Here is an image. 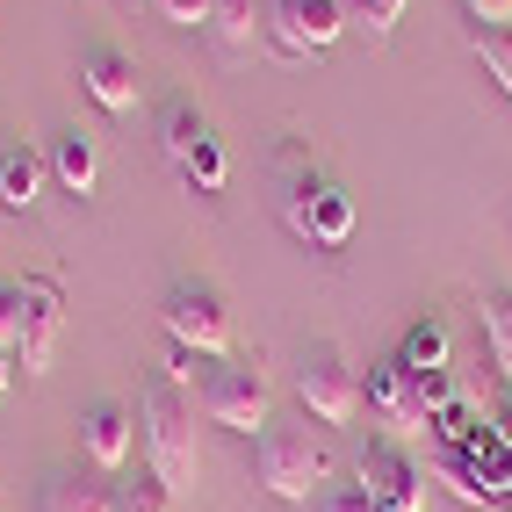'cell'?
Wrapping results in <instances>:
<instances>
[{"mask_svg":"<svg viewBox=\"0 0 512 512\" xmlns=\"http://www.w3.org/2000/svg\"><path fill=\"white\" fill-rule=\"evenodd\" d=\"M138 426H145V469L181 498V491L195 484V469H202V455H195V397H188V383H174V375L159 368L152 383H145V397H138Z\"/></svg>","mask_w":512,"mask_h":512,"instance_id":"1","label":"cell"},{"mask_svg":"<svg viewBox=\"0 0 512 512\" xmlns=\"http://www.w3.org/2000/svg\"><path fill=\"white\" fill-rule=\"evenodd\" d=\"M253 484L267 498H282V505H303V498H325L332 484V448L318 433H303V426H267L253 440Z\"/></svg>","mask_w":512,"mask_h":512,"instance_id":"2","label":"cell"},{"mask_svg":"<svg viewBox=\"0 0 512 512\" xmlns=\"http://www.w3.org/2000/svg\"><path fill=\"white\" fill-rule=\"evenodd\" d=\"M267 412H275V390H267V368L260 361H217L202 375V419L224 426V433H267Z\"/></svg>","mask_w":512,"mask_h":512,"instance_id":"3","label":"cell"},{"mask_svg":"<svg viewBox=\"0 0 512 512\" xmlns=\"http://www.w3.org/2000/svg\"><path fill=\"white\" fill-rule=\"evenodd\" d=\"M159 325H166V339H174L181 354L231 361V311H224V296L210 282H174L166 303H159Z\"/></svg>","mask_w":512,"mask_h":512,"instance_id":"4","label":"cell"},{"mask_svg":"<svg viewBox=\"0 0 512 512\" xmlns=\"http://www.w3.org/2000/svg\"><path fill=\"white\" fill-rule=\"evenodd\" d=\"M296 404L311 412L318 426H347L361 412V368L347 361L339 339H318L303 347V368H296Z\"/></svg>","mask_w":512,"mask_h":512,"instance_id":"5","label":"cell"},{"mask_svg":"<svg viewBox=\"0 0 512 512\" xmlns=\"http://www.w3.org/2000/svg\"><path fill=\"white\" fill-rule=\"evenodd\" d=\"M339 29H347V0H267V51L289 65L332 51Z\"/></svg>","mask_w":512,"mask_h":512,"instance_id":"6","label":"cell"},{"mask_svg":"<svg viewBox=\"0 0 512 512\" xmlns=\"http://www.w3.org/2000/svg\"><path fill=\"white\" fill-rule=\"evenodd\" d=\"M159 145H166V159L188 174V188H202V195L224 188V145L210 138V116H202L195 101H174V109L159 116Z\"/></svg>","mask_w":512,"mask_h":512,"instance_id":"7","label":"cell"},{"mask_svg":"<svg viewBox=\"0 0 512 512\" xmlns=\"http://www.w3.org/2000/svg\"><path fill=\"white\" fill-rule=\"evenodd\" d=\"M440 484H448L462 505L512 498V448H498L491 433H476L469 448H448V455H440Z\"/></svg>","mask_w":512,"mask_h":512,"instance_id":"8","label":"cell"},{"mask_svg":"<svg viewBox=\"0 0 512 512\" xmlns=\"http://www.w3.org/2000/svg\"><path fill=\"white\" fill-rule=\"evenodd\" d=\"M325 166H318V152L303 145V138H282L275 145V217L296 231V238H311V202L325 195Z\"/></svg>","mask_w":512,"mask_h":512,"instance_id":"9","label":"cell"},{"mask_svg":"<svg viewBox=\"0 0 512 512\" xmlns=\"http://www.w3.org/2000/svg\"><path fill=\"white\" fill-rule=\"evenodd\" d=\"M361 491H368L375 512H426V476L397 440H375L361 455Z\"/></svg>","mask_w":512,"mask_h":512,"instance_id":"10","label":"cell"},{"mask_svg":"<svg viewBox=\"0 0 512 512\" xmlns=\"http://www.w3.org/2000/svg\"><path fill=\"white\" fill-rule=\"evenodd\" d=\"M80 87H87V101L94 109H109V116H130L145 101V87H138V65H130L116 44H94V51H80Z\"/></svg>","mask_w":512,"mask_h":512,"instance_id":"11","label":"cell"},{"mask_svg":"<svg viewBox=\"0 0 512 512\" xmlns=\"http://www.w3.org/2000/svg\"><path fill=\"white\" fill-rule=\"evenodd\" d=\"M361 397L375 404V419H383L390 433H426V426H433V419H426V404H419V383L397 368V354H390V361H368Z\"/></svg>","mask_w":512,"mask_h":512,"instance_id":"12","label":"cell"},{"mask_svg":"<svg viewBox=\"0 0 512 512\" xmlns=\"http://www.w3.org/2000/svg\"><path fill=\"white\" fill-rule=\"evenodd\" d=\"M22 296H29V332H22V347H15V368L22 375H44L51 368V347H58V325H65V296L44 275H22Z\"/></svg>","mask_w":512,"mask_h":512,"instance_id":"13","label":"cell"},{"mask_svg":"<svg viewBox=\"0 0 512 512\" xmlns=\"http://www.w3.org/2000/svg\"><path fill=\"white\" fill-rule=\"evenodd\" d=\"M130 440H138V419L123 412V404H94V412H80V455L94 476H116L130 462Z\"/></svg>","mask_w":512,"mask_h":512,"instance_id":"14","label":"cell"},{"mask_svg":"<svg viewBox=\"0 0 512 512\" xmlns=\"http://www.w3.org/2000/svg\"><path fill=\"white\" fill-rule=\"evenodd\" d=\"M260 37H267V8H260V0H217V8H210V51L224 65H238Z\"/></svg>","mask_w":512,"mask_h":512,"instance_id":"15","label":"cell"},{"mask_svg":"<svg viewBox=\"0 0 512 512\" xmlns=\"http://www.w3.org/2000/svg\"><path fill=\"white\" fill-rule=\"evenodd\" d=\"M44 174H51V159L37 145H8L0 152V210H37Z\"/></svg>","mask_w":512,"mask_h":512,"instance_id":"16","label":"cell"},{"mask_svg":"<svg viewBox=\"0 0 512 512\" xmlns=\"http://www.w3.org/2000/svg\"><path fill=\"white\" fill-rule=\"evenodd\" d=\"M37 512H116V484L80 476V469H58L51 484L37 491Z\"/></svg>","mask_w":512,"mask_h":512,"instance_id":"17","label":"cell"},{"mask_svg":"<svg viewBox=\"0 0 512 512\" xmlns=\"http://www.w3.org/2000/svg\"><path fill=\"white\" fill-rule=\"evenodd\" d=\"M44 159H51V174H58L65 188H73V195H94V174H101V159H94V138H87V130H58Z\"/></svg>","mask_w":512,"mask_h":512,"instance_id":"18","label":"cell"},{"mask_svg":"<svg viewBox=\"0 0 512 512\" xmlns=\"http://www.w3.org/2000/svg\"><path fill=\"white\" fill-rule=\"evenodd\" d=\"M397 368H404V375H433V368H448V325H440V318L404 325V339H397Z\"/></svg>","mask_w":512,"mask_h":512,"instance_id":"19","label":"cell"},{"mask_svg":"<svg viewBox=\"0 0 512 512\" xmlns=\"http://www.w3.org/2000/svg\"><path fill=\"white\" fill-rule=\"evenodd\" d=\"M476 325H484V339H491L498 375L512 383V289H484V296H476Z\"/></svg>","mask_w":512,"mask_h":512,"instance_id":"20","label":"cell"},{"mask_svg":"<svg viewBox=\"0 0 512 512\" xmlns=\"http://www.w3.org/2000/svg\"><path fill=\"white\" fill-rule=\"evenodd\" d=\"M469 51H476V65L498 80V94L512 101V29H469Z\"/></svg>","mask_w":512,"mask_h":512,"instance_id":"21","label":"cell"},{"mask_svg":"<svg viewBox=\"0 0 512 512\" xmlns=\"http://www.w3.org/2000/svg\"><path fill=\"white\" fill-rule=\"evenodd\" d=\"M116 512H174V491H166L159 476L145 469L138 484H116Z\"/></svg>","mask_w":512,"mask_h":512,"instance_id":"22","label":"cell"},{"mask_svg":"<svg viewBox=\"0 0 512 512\" xmlns=\"http://www.w3.org/2000/svg\"><path fill=\"white\" fill-rule=\"evenodd\" d=\"M22 332H29V296H22V282H0V347H22Z\"/></svg>","mask_w":512,"mask_h":512,"instance_id":"23","label":"cell"},{"mask_svg":"<svg viewBox=\"0 0 512 512\" xmlns=\"http://www.w3.org/2000/svg\"><path fill=\"white\" fill-rule=\"evenodd\" d=\"M347 15H361V29H368V37H390V29H397V15H404V0H347Z\"/></svg>","mask_w":512,"mask_h":512,"instance_id":"24","label":"cell"},{"mask_svg":"<svg viewBox=\"0 0 512 512\" xmlns=\"http://www.w3.org/2000/svg\"><path fill=\"white\" fill-rule=\"evenodd\" d=\"M152 8L174 22V29H210V8H217V0H152Z\"/></svg>","mask_w":512,"mask_h":512,"instance_id":"25","label":"cell"},{"mask_svg":"<svg viewBox=\"0 0 512 512\" xmlns=\"http://www.w3.org/2000/svg\"><path fill=\"white\" fill-rule=\"evenodd\" d=\"M476 29H512V0H462Z\"/></svg>","mask_w":512,"mask_h":512,"instance_id":"26","label":"cell"},{"mask_svg":"<svg viewBox=\"0 0 512 512\" xmlns=\"http://www.w3.org/2000/svg\"><path fill=\"white\" fill-rule=\"evenodd\" d=\"M318 512H375V505H368V491H361V484H332V491L318 498Z\"/></svg>","mask_w":512,"mask_h":512,"instance_id":"27","label":"cell"},{"mask_svg":"<svg viewBox=\"0 0 512 512\" xmlns=\"http://www.w3.org/2000/svg\"><path fill=\"white\" fill-rule=\"evenodd\" d=\"M491 440H498V448H512V397L491 412Z\"/></svg>","mask_w":512,"mask_h":512,"instance_id":"28","label":"cell"},{"mask_svg":"<svg viewBox=\"0 0 512 512\" xmlns=\"http://www.w3.org/2000/svg\"><path fill=\"white\" fill-rule=\"evenodd\" d=\"M15 375H22V368H15V354H8V347H0V397H8V390H15Z\"/></svg>","mask_w":512,"mask_h":512,"instance_id":"29","label":"cell"},{"mask_svg":"<svg viewBox=\"0 0 512 512\" xmlns=\"http://www.w3.org/2000/svg\"><path fill=\"white\" fill-rule=\"evenodd\" d=\"M505 512H512V498H505Z\"/></svg>","mask_w":512,"mask_h":512,"instance_id":"30","label":"cell"}]
</instances>
